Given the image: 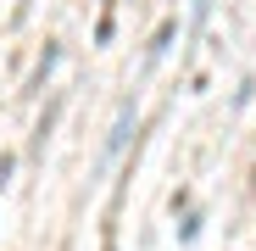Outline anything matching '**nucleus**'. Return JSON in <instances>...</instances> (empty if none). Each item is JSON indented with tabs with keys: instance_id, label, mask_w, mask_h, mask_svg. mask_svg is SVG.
<instances>
[{
	"instance_id": "nucleus-5",
	"label": "nucleus",
	"mask_w": 256,
	"mask_h": 251,
	"mask_svg": "<svg viewBox=\"0 0 256 251\" xmlns=\"http://www.w3.org/2000/svg\"><path fill=\"white\" fill-rule=\"evenodd\" d=\"M12 167H17V156H0V190H6V179H12Z\"/></svg>"
},
{
	"instance_id": "nucleus-4",
	"label": "nucleus",
	"mask_w": 256,
	"mask_h": 251,
	"mask_svg": "<svg viewBox=\"0 0 256 251\" xmlns=\"http://www.w3.org/2000/svg\"><path fill=\"white\" fill-rule=\"evenodd\" d=\"M56 62H62V51L50 45L45 56H39V67H34V90H45V78H50V67H56Z\"/></svg>"
},
{
	"instance_id": "nucleus-3",
	"label": "nucleus",
	"mask_w": 256,
	"mask_h": 251,
	"mask_svg": "<svg viewBox=\"0 0 256 251\" xmlns=\"http://www.w3.org/2000/svg\"><path fill=\"white\" fill-rule=\"evenodd\" d=\"M200 223H206V218L184 206V218H178V245H195V240H200Z\"/></svg>"
},
{
	"instance_id": "nucleus-2",
	"label": "nucleus",
	"mask_w": 256,
	"mask_h": 251,
	"mask_svg": "<svg viewBox=\"0 0 256 251\" xmlns=\"http://www.w3.org/2000/svg\"><path fill=\"white\" fill-rule=\"evenodd\" d=\"M173 34H178L173 23H162V28H156V39H150V56H145V67H156V62H162L167 51H173Z\"/></svg>"
},
{
	"instance_id": "nucleus-1",
	"label": "nucleus",
	"mask_w": 256,
	"mask_h": 251,
	"mask_svg": "<svg viewBox=\"0 0 256 251\" xmlns=\"http://www.w3.org/2000/svg\"><path fill=\"white\" fill-rule=\"evenodd\" d=\"M134 101H122V112H117V123H112V140H106V162H117L122 151H128V140H134Z\"/></svg>"
}]
</instances>
